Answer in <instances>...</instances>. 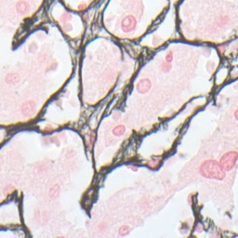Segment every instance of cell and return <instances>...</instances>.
I'll return each mask as SVG.
<instances>
[{
    "instance_id": "3",
    "label": "cell",
    "mask_w": 238,
    "mask_h": 238,
    "mask_svg": "<svg viewBox=\"0 0 238 238\" xmlns=\"http://www.w3.org/2000/svg\"><path fill=\"white\" fill-rule=\"evenodd\" d=\"M36 111V103L33 100H27L22 106V112L24 116H32Z\"/></svg>"
},
{
    "instance_id": "9",
    "label": "cell",
    "mask_w": 238,
    "mask_h": 238,
    "mask_svg": "<svg viewBox=\"0 0 238 238\" xmlns=\"http://www.w3.org/2000/svg\"><path fill=\"white\" fill-rule=\"evenodd\" d=\"M129 233V227L126 225H123L119 229V234L120 235H126Z\"/></svg>"
},
{
    "instance_id": "1",
    "label": "cell",
    "mask_w": 238,
    "mask_h": 238,
    "mask_svg": "<svg viewBox=\"0 0 238 238\" xmlns=\"http://www.w3.org/2000/svg\"><path fill=\"white\" fill-rule=\"evenodd\" d=\"M200 173L203 177L222 181L225 178V170L216 160H206L200 167Z\"/></svg>"
},
{
    "instance_id": "6",
    "label": "cell",
    "mask_w": 238,
    "mask_h": 238,
    "mask_svg": "<svg viewBox=\"0 0 238 238\" xmlns=\"http://www.w3.org/2000/svg\"><path fill=\"white\" fill-rule=\"evenodd\" d=\"M6 81L8 84H13V83H17L19 81V76L17 75L16 74H8L6 77Z\"/></svg>"
},
{
    "instance_id": "10",
    "label": "cell",
    "mask_w": 238,
    "mask_h": 238,
    "mask_svg": "<svg viewBox=\"0 0 238 238\" xmlns=\"http://www.w3.org/2000/svg\"><path fill=\"white\" fill-rule=\"evenodd\" d=\"M173 61V52L172 51H169L167 53L166 55V62H171Z\"/></svg>"
},
{
    "instance_id": "4",
    "label": "cell",
    "mask_w": 238,
    "mask_h": 238,
    "mask_svg": "<svg viewBox=\"0 0 238 238\" xmlns=\"http://www.w3.org/2000/svg\"><path fill=\"white\" fill-rule=\"evenodd\" d=\"M151 87H152V83L150 79L143 78L138 82L137 86H136V89H137V91L141 93V94H145V93H147L150 90Z\"/></svg>"
},
{
    "instance_id": "2",
    "label": "cell",
    "mask_w": 238,
    "mask_h": 238,
    "mask_svg": "<svg viewBox=\"0 0 238 238\" xmlns=\"http://www.w3.org/2000/svg\"><path fill=\"white\" fill-rule=\"evenodd\" d=\"M238 159V154L234 151L227 152L220 158L219 164L222 167L225 171H230L231 169L235 166Z\"/></svg>"
},
{
    "instance_id": "11",
    "label": "cell",
    "mask_w": 238,
    "mask_h": 238,
    "mask_svg": "<svg viewBox=\"0 0 238 238\" xmlns=\"http://www.w3.org/2000/svg\"><path fill=\"white\" fill-rule=\"evenodd\" d=\"M234 117L236 118V120H238V109L234 112Z\"/></svg>"
},
{
    "instance_id": "7",
    "label": "cell",
    "mask_w": 238,
    "mask_h": 238,
    "mask_svg": "<svg viewBox=\"0 0 238 238\" xmlns=\"http://www.w3.org/2000/svg\"><path fill=\"white\" fill-rule=\"evenodd\" d=\"M60 193V186L58 184L52 186V188L49 191V196L51 198H56Z\"/></svg>"
},
{
    "instance_id": "5",
    "label": "cell",
    "mask_w": 238,
    "mask_h": 238,
    "mask_svg": "<svg viewBox=\"0 0 238 238\" xmlns=\"http://www.w3.org/2000/svg\"><path fill=\"white\" fill-rule=\"evenodd\" d=\"M125 131H126V126L123 125H119L113 129V134L115 136H121L125 133Z\"/></svg>"
},
{
    "instance_id": "8",
    "label": "cell",
    "mask_w": 238,
    "mask_h": 238,
    "mask_svg": "<svg viewBox=\"0 0 238 238\" xmlns=\"http://www.w3.org/2000/svg\"><path fill=\"white\" fill-rule=\"evenodd\" d=\"M161 70H162V72L164 73H167L171 70V65H170V62H164L162 63V65H161Z\"/></svg>"
}]
</instances>
